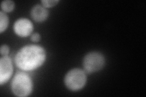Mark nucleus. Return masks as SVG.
<instances>
[{
    "instance_id": "f257e3e1",
    "label": "nucleus",
    "mask_w": 146,
    "mask_h": 97,
    "mask_svg": "<svg viewBox=\"0 0 146 97\" xmlns=\"http://www.w3.org/2000/svg\"><path fill=\"white\" fill-rule=\"evenodd\" d=\"M46 59L45 50L37 45H28L22 48L16 54L17 66L24 71H31L40 67Z\"/></svg>"
},
{
    "instance_id": "9b49d317",
    "label": "nucleus",
    "mask_w": 146,
    "mask_h": 97,
    "mask_svg": "<svg viewBox=\"0 0 146 97\" xmlns=\"http://www.w3.org/2000/svg\"><path fill=\"white\" fill-rule=\"evenodd\" d=\"M0 52L3 56H7L9 52V48L6 45H3L0 49Z\"/></svg>"
},
{
    "instance_id": "423d86ee",
    "label": "nucleus",
    "mask_w": 146,
    "mask_h": 97,
    "mask_svg": "<svg viewBox=\"0 0 146 97\" xmlns=\"http://www.w3.org/2000/svg\"><path fill=\"white\" fill-rule=\"evenodd\" d=\"M33 24L27 18H20L15 21L13 25V30L15 34L21 37H26L33 31Z\"/></svg>"
},
{
    "instance_id": "6e6552de",
    "label": "nucleus",
    "mask_w": 146,
    "mask_h": 97,
    "mask_svg": "<svg viewBox=\"0 0 146 97\" xmlns=\"http://www.w3.org/2000/svg\"><path fill=\"white\" fill-rule=\"evenodd\" d=\"M9 19L7 16L3 11L0 12V32L2 33L6 29L8 26Z\"/></svg>"
},
{
    "instance_id": "0eeeda50",
    "label": "nucleus",
    "mask_w": 146,
    "mask_h": 97,
    "mask_svg": "<svg viewBox=\"0 0 146 97\" xmlns=\"http://www.w3.org/2000/svg\"><path fill=\"white\" fill-rule=\"evenodd\" d=\"M31 14L32 18L36 22H42L46 20L49 13L47 9L40 5H36L32 9Z\"/></svg>"
},
{
    "instance_id": "1a4fd4ad",
    "label": "nucleus",
    "mask_w": 146,
    "mask_h": 97,
    "mask_svg": "<svg viewBox=\"0 0 146 97\" xmlns=\"http://www.w3.org/2000/svg\"><path fill=\"white\" fill-rule=\"evenodd\" d=\"M15 7V3L11 0H6L1 3V9L4 12H9L13 11Z\"/></svg>"
},
{
    "instance_id": "39448f33",
    "label": "nucleus",
    "mask_w": 146,
    "mask_h": 97,
    "mask_svg": "<svg viewBox=\"0 0 146 97\" xmlns=\"http://www.w3.org/2000/svg\"><path fill=\"white\" fill-rule=\"evenodd\" d=\"M13 73L11 59L8 56H3L0 59V84L3 85L10 79Z\"/></svg>"
},
{
    "instance_id": "f8f14e48",
    "label": "nucleus",
    "mask_w": 146,
    "mask_h": 97,
    "mask_svg": "<svg viewBox=\"0 0 146 97\" xmlns=\"http://www.w3.org/2000/svg\"><path fill=\"white\" fill-rule=\"evenodd\" d=\"M31 39L33 41V42H35V43L38 42L40 40V35L38 33H35L31 36Z\"/></svg>"
},
{
    "instance_id": "f03ea898",
    "label": "nucleus",
    "mask_w": 146,
    "mask_h": 97,
    "mask_svg": "<svg viewBox=\"0 0 146 97\" xmlns=\"http://www.w3.org/2000/svg\"><path fill=\"white\" fill-rule=\"evenodd\" d=\"M12 90L17 96H27L33 90V82L30 77L25 72L16 73L12 81Z\"/></svg>"
},
{
    "instance_id": "9d476101",
    "label": "nucleus",
    "mask_w": 146,
    "mask_h": 97,
    "mask_svg": "<svg viewBox=\"0 0 146 97\" xmlns=\"http://www.w3.org/2000/svg\"><path fill=\"white\" fill-rule=\"evenodd\" d=\"M58 3V1H57V0H43L42 1V3L44 7H53L56 6Z\"/></svg>"
},
{
    "instance_id": "7ed1b4c3",
    "label": "nucleus",
    "mask_w": 146,
    "mask_h": 97,
    "mask_svg": "<svg viewBox=\"0 0 146 97\" xmlns=\"http://www.w3.org/2000/svg\"><path fill=\"white\" fill-rule=\"evenodd\" d=\"M64 81L68 89L76 91L84 87L86 82V76L85 72L81 69H74L66 73Z\"/></svg>"
},
{
    "instance_id": "20e7f679",
    "label": "nucleus",
    "mask_w": 146,
    "mask_h": 97,
    "mask_svg": "<svg viewBox=\"0 0 146 97\" xmlns=\"http://www.w3.org/2000/svg\"><path fill=\"white\" fill-rule=\"evenodd\" d=\"M104 64V57L100 53L96 52L88 53L83 61L84 70L89 73L99 71L103 68Z\"/></svg>"
}]
</instances>
